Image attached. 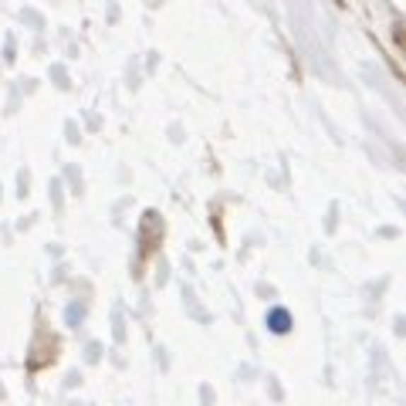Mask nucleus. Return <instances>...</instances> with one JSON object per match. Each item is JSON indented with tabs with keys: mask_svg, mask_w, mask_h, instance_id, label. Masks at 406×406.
Returning a JSON list of instances; mask_svg holds the SVG:
<instances>
[{
	"mask_svg": "<svg viewBox=\"0 0 406 406\" xmlns=\"http://www.w3.org/2000/svg\"><path fill=\"white\" fill-rule=\"evenodd\" d=\"M267 325H271V332L284 335V332L291 328V315L284 312V308H274V312H267Z\"/></svg>",
	"mask_w": 406,
	"mask_h": 406,
	"instance_id": "f257e3e1",
	"label": "nucleus"
}]
</instances>
